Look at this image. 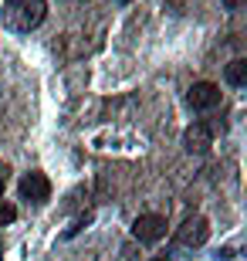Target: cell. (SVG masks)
I'll list each match as a JSON object with an SVG mask.
<instances>
[{"label":"cell","instance_id":"cell-1","mask_svg":"<svg viewBox=\"0 0 247 261\" xmlns=\"http://www.w3.org/2000/svg\"><path fill=\"white\" fill-rule=\"evenodd\" d=\"M48 17V4L44 0H7L4 4V28L14 31V34H31L34 28H41Z\"/></svg>","mask_w":247,"mask_h":261},{"label":"cell","instance_id":"cell-2","mask_svg":"<svg viewBox=\"0 0 247 261\" xmlns=\"http://www.w3.org/2000/svg\"><path fill=\"white\" fill-rule=\"evenodd\" d=\"M207 238H210V221L200 217V214L197 217H186L183 227L176 231V244H180V248H203Z\"/></svg>","mask_w":247,"mask_h":261},{"label":"cell","instance_id":"cell-3","mask_svg":"<svg viewBox=\"0 0 247 261\" xmlns=\"http://www.w3.org/2000/svg\"><path fill=\"white\" fill-rule=\"evenodd\" d=\"M132 234H135V241H143V244H156L166 238V217L162 214H139L132 224Z\"/></svg>","mask_w":247,"mask_h":261},{"label":"cell","instance_id":"cell-4","mask_svg":"<svg viewBox=\"0 0 247 261\" xmlns=\"http://www.w3.org/2000/svg\"><path fill=\"white\" fill-rule=\"evenodd\" d=\"M186 102H190V109H197V112H210V109L220 106V88L213 85V82H193L190 92H186Z\"/></svg>","mask_w":247,"mask_h":261},{"label":"cell","instance_id":"cell-5","mask_svg":"<svg viewBox=\"0 0 247 261\" xmlns=\"http://www.w3.org/2000/svg\"><path fill=\"white\" fill-rule=\"evenodd\" d=\"M183 146H186V153H193V156L210 153V146H213V126H210V122H193V126H186Z\"/></svg>","mask_w":247,"mask_h":261},{"label":"cell","instance_id":"cell-6","mask_svg":"<svg viewBox=\"0 0 247 261\" xmlns=\"http://www.w3.org/2000/svg\"><path fill=\"white\" fill-rule=\"evenodd\" d=\"M20 197L31 203H44L51 197V184H48V176L44 173H24V180H20Z\"/></svg>","mask_w":247,"mask_h":261},{"label":"cell","instance_id":"cell-7","mask_svg":"<svg viewBox=\"0 0 247 261\" xmlns=\"http://www.w3.org/2000/svg\"><path fill=\"white\" fill-rule=\"evenodd\" d=\"M224 78H227V85L244 88L247 85V58H234L227 68H224Z\"/></svg>","mask_w":247,"mask_h":261},{"label":"cell","instance_id":"cell-8","mask_svg":"<svg viewBox=\"0 0 247 261\" xmlns=\"http://www.w3.org/2000/svg\"><path fill=\"white\" fill-rule=\"evenodd\" d=\"M14 221H17V207L7 203V200H0V227H7V224H14Z\"/></svg>","mask_w":247,"mask_h":261},{"label":"cell","instance_id":"cell-9","mask_svg":"<svg viewBox=\"0 0 247 261\" xmlns=\"http://www.w3.org/2000/svg\"><path fill=\"white\" fill-rule=\"evenodd\" d=\"M7 176H10V166L0 163V194H4V187H7Z\"/></svg>","mask_w":247,"mask_h":261},{"label":"cell","instance_id":"cell-10","mask_svg":"<svg viewBox=\"0 0 247 261\" xmlns=\"http://www.w3.org/2000/svg\"><path fill=\"white\" fill-rule=\"evenodd\" d=\"M224 7L227 10H240V7H247V0H224Z\"/></svg>","mask_w":247,"mask_h":261},{"label":"cell","instance_id":"cell-11","mask_svg":"<svg viewBox=\"0 0 247 261\" xmlns=\"http://www.w3.org/2000/svg\"><path fill=\"white\" fill-rule=\"evenodd\" d=\"M0 261H4V248H0Z\"/></svg>","mask_w":247,"mask_h":261},{"label":"cell","instance_id":"cell-12","mask_svg":"<svg viewBox=\"0 0 247 261\" xmlns=\"http://www.w3.org/2000/svg\"><path fill=\"white\" fill-rule=\"evenodd\" d=\"M119 4H129V0H119Z\"/></svg>","mask_w":247,"mask_h":261},{"label":"cell","instance_id":"cell-13","mask_svg":"<svg viewBox=\"0 0 247 261\" xmlns=\"http://www.w3.org/2000/svg\"><path fill=\"white\" fill-rule=\"evenodd\" d=\"M152 261H162V258H152Z\"/></svg>","mask_w":247,"mask_h":261}]
</instances>
